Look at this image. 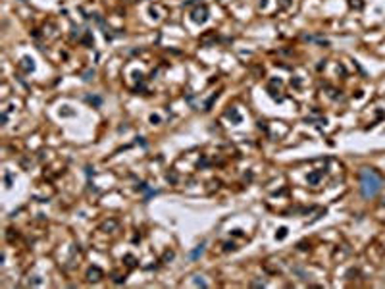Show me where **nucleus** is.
I'll return each instance as SVG.
<instances>
[{
	"label": "nucleus",
	"mask_w": 385,
	"mask_h": 289,
	"mask_svg": "<svg viewBox=\"0 0 385 289\" xmlns=\"http://www.w3.org/2000/svg\"><path fill=\"white\" fill-rule=\"evenodd\" d=\"M381 189V177L370 168H364L360 173V191L364 199H374Z\"/></svg>",
	"instance_id": "1"
},
{
	"label": "nucleus",
	"mask_w": 385,
	"mask_h": 289,
	"mask_svg": "<svg viewBox=\"0 0 385 289\" xmlns=\"http://www.w3.org/2000/svg\"><path fill=\"white\" fill-rule=\"evenodd\" d=\"M202 253H204V245H200V247H198V249H197V251H193V253H191V255H189V256H191V258L194 260V258H197V256H200V255H202Z\"/></svg>",
	"instance_id": "2"
},
{
	"label": "nucleus",
	"mask_w": 385,
	"mask_h": 289,
	"mask_svg": "<svg viewBox=\"0 0 385 289\" xmlns=\"http://www.w3.org/2000/svg\"><path fill=\"white\" fill-rule=\"evenodd\" d=\"M23 2H25V0H23Z\"/></svg>",
	"instance_id": "3"
}]
</instances>
